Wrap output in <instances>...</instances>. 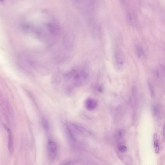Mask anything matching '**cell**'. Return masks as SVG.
Masks as SVG:
<instances>
[{"label": "cell", "instance_id": "obj_4", "mask_svg": "<svg viewBox=\"0 0 165 165\" xmlns=\"http://www.w3.org/2000/svg\"><path fill=\"white\" fill-rule=\"evenodd\" d=\"M85 105L87 109L92 111L97 108L98 104L95 100L93 99L89 98L86 100Z\"/></svg>", "mask_w": 165, "mask_h": 165}, {"label": "cell", "instance_id": "obj_8", "mask_svg": "<svg viewBox=\"0 0 165 165\" xmlns=\"http://www.w3.org/2000/svg\"><path fill=\"white\" fill-rule=\"evenodd\" d=\"M77 160H70L62 163L61 165H74L78 162Z\"/></svg>", "mask_w": 165, "mask_h": 165}, {"label": "cell", "instance_id": "obj_10", "mask_svg": "<svg viewBox=\"0 0 165 165\" xmlns=\"http://www.w3.org/2000/svg\"><path fill=\"white\" fill-rule=\"evenodd\" d=\"M148 84L151 95H152V97H154V92L153 87L152 85V84H151L150 82H149Z\"/></svg>", "mask_w": 165, "mask_h": 165}, {"label": "cell", "instance_id": "obj_5", "mask_svg": "<svg viewBox=\"0 0 165 165\" xmlns=\"http://www.w3.org/2000/svg\"><path fill=\"white\" fill-rule=\"evenodd\" d=\"M5 128L7 131L8 134V148L9 151L11 154H12L13 152V145L12 137L10 129L7 127L5 126Z\"/></svg>", "mask_w": 165, "mask_h": 165}, {"label": "cell", "instance_id": "obj_7", "mask_svg": "<svg viewBox=\"0 0 165 165\" xmlns=\"http://www.w3.org/2000/svg\"><path fill=\"white\" fill-rule=\"evenodd\" d=\"M118 149L120 152L124 153L127 152L128 150V148L126 145H120L118 146Z\"/></svg>", "mask_w": 165, "mask_h": 165}, {"label": "cell", "instance_id": "obj_1", "mask_svg": "<svg viewBox=\"0 0 165 165\" xmlns=\"http://www.w3.org/2000/svg\"><path fill=\"white\" fill-rule=\"evenodd\" d=\"M125 59L123 54L120 50H117L114 52V65L116 70L121 71L125 66Z\"/></svg>", "mask_w": 165, "mask_h": 165}, {"label": "cell", "instance_id": "obj_3", "mask_svg": "<svg viewBox=\"0 0 165 165\" xmlns=\"http://www.w3.org/2000/svg\"><path fill=\"white\" fill-rule=\"evenodd\" d=\"M47 151L48 158L53 161L55 159L58 153V146L55 142L54 141H48L47 144Z\"/></svg>", "mask_w": 165, "mask_h": 165}, {"label": "cell", "instance_id": "obj_12", "mask_svg": "<svg viewBox=\"0 0 165 165\" xmlns=\"http://www.w3.org/2000/svg\"><path fill=\"white\" fill-rule=\"evenodd\" d=\"M127 19L128 22L130 23H132V17L131 13L130 12H128L127 13Z\"/></svg>", "mask_w": 165, "mask_h": 165}, {"label": "cell", "instance_id": "obj_11", "mask_svg": "<svg viewBox=\"0 0 165 165\" xmlns=\"http://www.w3.org/2000/svg\"><path fill=\"white\" fill-rule=\"evenodd\" d=\"M42 123L43 126L45 129L46 130H48L49 128V125L48 121L45 119H44L42 120Z\"/></svg>", "mask_w": 165, "mask_h": 165}, {"label": "cell", "instance_id": "obj_9", "mask_svg": "<svg viewBox=\"0 0 165 165\" xmlns=\"http://www.w3.org/2000/svg\"><path fill=\"white\" fill-rule=\"evenodd\" d=\"M137 54V56L139 57H140L142 54L143 53V49L140 46H138L136 48Z\"/></svg>", "mask_w": 165, "mask_h": 165}, {"label": "cell", "instance_id": "obj_2", "mask_svg": "<svg viewBox=\"0 0 165 165\" xmlns=\"http://www.w3.org/2000/svg\"><path fill=\"white\" fill-rule=\"evenodd\" d=\"M75 74L73 78V82L76 86H80L83 85L89 79V74L86 72L80 71Z\"/></svg>", "mask_w": 165, "mask_h": 165}, {"label": "cell", "instance_id": "obj_6", "mask_svg": "<svg viewBox=\"0 0 165 165\" xmlns=\"http://www.w3.org/2000/svg\"><path fill=\"white\" fill-rule=\"evenodd\" d=\"M153 142L155 152L158 154L159 153L160 149L158 137L157 134H154V135Z\"/></svg>", "mask_w": 165, "mask_h": 165}]
</instances>
